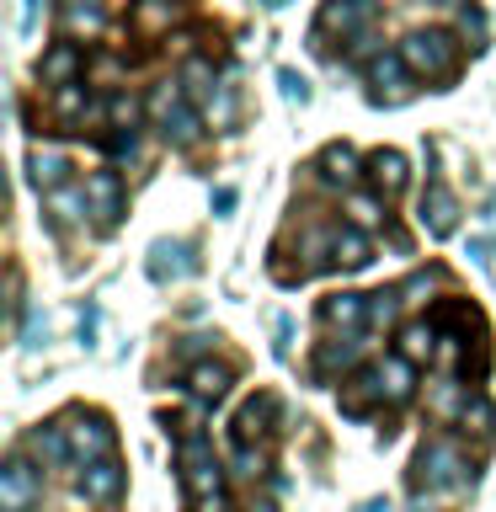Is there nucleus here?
<instances>
[{"label":"nucleus","instance_id":"obj_25","mask_svg":"<svg viewBox=\"0 0 496 512\" xmlns=\"http://www.w3.org/2000/svg\"><path fill=\"white\" fill-rule=\"evenodd\" d=\"M358 358H363V342H358V336H336V342H326V347L315 352V374H320V379H331L336 368L347 374V368L358 363Z\"/></svg>","mask_w":496,"mask_h":512},{"label":"nucleus","instance_id":"obj_38","mask_svg":"<svg viewBox=\"0 0 496 512\" xmlns=\"http://www.w3.org/2000/svg\"><path fill=\"white\" fill-rule=\"evenodd\" d=\"M278 86H283L288 102H310V80H304V75H294V70H278Z\"/></svg>","mask_w":496,"mask_h":512},{"label":"nucleus","instance_id":"obj_8","mask_svg":"<svg viewBox=\"0 0 496 512\" xmlns=\"http://www.w3.org/2000/svg\"><path fill=\"white\" fill-rule=\"evenodd\" d=\"M416 219H422V230H427L432 240H448V235L459 230V198H454V192H448L443 182H427Z\"/></svg>","mask_w":496,"mask_h":512},{"label":"nucleus","instance_id":"obj_37","mask_svg":"<svg viewBox=\"0 0 496 512\" xmlns=\"http://www.w3.org/2000/svg\"><path fill=\"white\" fill-rule=\"evenodd\" d=\"M459 27L470 32L475 48H486V16H480V6H464V11H459Z\"/></svg>","mask_w":496,"mask_h":512},{"label":"nucleus","instance_id":"obj_35","mask_svg":"<svg viewBox=\"0 0 496 512\" xmlns=\"http://www.w3.org/2000/svg\"><path fill=\"white\" fill-rule=\"evenodd\" d=\"M107 150L118 155V160H123V155L134 160V155H139V128H112V134H107Z\"/></svg>","mask_w":496,"mask_h":512},{"label":"nucleus","instance_id":"obj_23","mask_svg":"<svg viewBox=\"0 0 496 512\" xmlns=\"http://www.w3.org/2000/svg\"><path fill=\"white\" fill-rule=\"evenodd\" d=\"M182 272H192V251L182 240H155L150 246V278L166 283V278H182Z\"/></svg>","mask_w":496,"mask_h":512},{"label":"nucleus","instance_id":"obj_31","mask_svg":"<svg viewBox=\"0 0 496 512\" xmlns=\"http://www.w3.org/2000/svg\"><path fill=\"white\" fill-rule=\"evenodd\" d=\"M182 91L187 96H214V64L208 59H192L182 70Z\"/></svg>","mask_w":496,"mask_h":512},{"label":"nucleus","instance_id":"obj_27","mask_svg":"<svg viewBox=\"0 0 496 512\" xmlns=\"http://www.w3.org/2000/svg\"><path fill=\"white\" fill-rule=\"evenodd\" d=\"M374 400H384L379 395V379H374V368H363V374L352 379V390L342 395V411L347 416H368V411H374Z\"/></svg>","mask_w":496,"mask_h":512},{"label":"nucleus","instance_id":"obj_10","mask_svg":"<svg viewBox=\"0 0 496 512\" xmlns=\"http://www.w3.org/2000/svg\"><path fill=\"white\" fill-rule=\"evenodd\" d=\"M363 171H368V182H374V192L384 203H390L395 192H406V182H411V166H406V155H400V150H374L363 160Z\"/></svg>","mask_w":496,"mask_h":512},{"label":"nucleus","instance_id":"obj_40","mask_svg":"<svg viewBox=\"0 0 496 512\" xmlns=\"http://www.w3.org/2000/svg\"><path fill=\"white\" fill-rule=\"evenodd\" d=\"M91 336H96V310H86V315H80V342L91 347Z\"/></svg>","mask_w":496,"mask_h":512},{"label":"nucleus","instance_id":"obj_5","mask_svg":"<svg viewBox=\"0 0 496 512\" xmlns=\"http://www.w3.org/2000/svg\"><path fill=\"white\" fill-rule=\"evenodd\" d=\"M64 432H70V454L75 464L86 470V464H102V459H118V432L102 411H75L64 416Z\"/></svg>","mask_w":496,"mask_h":512},{"label":"nucleus","instance_id":"obj_7","mask_svg":"<svg viewBox=\"0 0 496 512\" xmlns=\"http://www.w3.org/2000/svg\"><path fill=\"white\" fill-rule=\"evenodd\" d=\"M86 208H91L96 230H118V219H123V182H118V171H91L86 176Z\"/></svg>","mask_w":496,"mask_h":512},{"label":"nucleus","instance_id":"obj_11","mask_svg":"<svg viewBox=\"0 0 496 512\" xmlns=\"http://www.w3.org/2000/svg\"><path fill=\"white\" fill-rule=\"evenodd\" d=\"M272 416H278V400H272V395H251L246 406L235 411V422H230L235 427V443L240 448H256L272 432Z\"/></svg>","mask_w":496,"mask_h":512},{"label":"nucleus","instance_id":"obj_26","mask_svg":"<svg viewBox=\"0 0 496 512\" xmlns=\"http://www.w3.org/2000/svg\"><path fill=\"white\" fill-rule=\"evenodd\" d=\"M86 107H91V91L86 86H64V91H54V102H48V112H54L59 128L86 123Z\"/></svg>","mask_w":496,"mask_h":512},{"label":"nucleus","instance_id":"obj_47","mask_svg":"<svg viewBox=\"0 0 496 512\" xmlns=\"http://www.w3.org/2000/svg\"><path fill=\"white\" fill-rule=\"evenodd\" d=\"M411 512H432V507H411Z\"/></svg>","mask_w":496,"mask_h":512},{"label":"nucleus","instance_id":"obj_46","mask_svg":"<svg viewBox=\"0 0 496 512\" xmlns=\"http://www.w3.org/2000/svg\"><path fill=\"white\" fill-rule=\"evenodd\" d=\"M262 6H272V11H278V6H288V0H262Z\"/></svg>","mask_w":496,"mask_h":512},{"label":"nucleus","instance_id":"obj_2","mask_svg":"<svg viewBox=\"0 0 496 512\" xmlns=\"http://www.w3.org/2000/svg\"><path fill=\"white\" fill-rule=\"evenodd\" d=\"M150 118L160 128V139L176 144V150H187V144L203 139V118H198V107H192V96L182 91V80H160L155 96H150Z\"/></svg>","mask_w":496,"mask_h":512},{"label":"nucleus","instance_id":"obj_30","mask_svg":"<svg viewBox=\"0 0 496 512\" xmlns=\"http://www.w3.org/2000/svg\"><path fill=\"white\" fill-rule=\"evenodd\" d=\"M438 283H443V272H438V267H427V272H411V278L400 283L395 294H400V304H427Z\"/></svg>","mask_w":496,"mask_h":512},{"label":"nucleus","instance_id":"obj_43","mask_svg":"<svg viewBox=\"0 0 496 512\" xmlns=\"http://www.w3.org/2000/svg\"><path fill=\"white\" fill-rule=\"evenodd\" d=\"M358 512H390V502H363Z\"/></svg>","mask_w":496,"mask_h":512},{"label":"nucleus","instance_id":"obj_32","mask_svg":"<svg viewBox=\"0 0 496 512\" xmlns=\"http://www.w3.org/2000/svg\"><path fill=\"white\" fill-rule=\"evenodd\" d=\"M48 208H54L59 219H80V214H91V208H86V192H70V187H64V192H48Z\"/></svg>","mask_w":496,"mask_h":512},{"label":"nucleus","instance_id":"obj_6","mask_svg":"<svg viewBox=\"0 0 496 512\" xmlns=\"http://www.w3.org/2000/svg\"><path fill=\"white\" fill-rule=\"evenodd\" d=\"M38 496H43L38 470H32L22 454L6 459V470H0V512H32V507H38Z\"/></svg>","mask_w":496,"mask_h":512},{"label":"nucleus","instance_id":"obj_39","mask_svg":"<svg viewBox=\"0 0 496 512\" xmlns=\"http://www.w3.org/2000/svg\"><path fill=\"white\" fill-rule=\"evenodd\" d=\"M395 304H400V294H368V320H390Z\"/></svg>","mask_w":496,"mask_h":512},{"label":"nucleus","instance_id":"obj_41","mask_svg":"<svg viewBox=\"0 0 496 512\" xmlns=\"http://www.w3.org/2000/svg\"><path fill=\"white\" fill-rule=\"evenodd\" d=\"M214 208L224 214V208H235V187H219V198H214Z\"/></svg>","mask_w":496,"mask_h":512},{"label":"nucleus","instance_id":"obj_16","mask_svg":"<svg viewBox=\"0 0 496 512\" xmlns=\"http://www.w3.org/2000/svg\"><path fill=\"white\" fill-rule=\"evenodd\" d=\"M368 262H374V246H368V235L358 230V224H347V230H336V235H331V267L363 272Z\"/></svg>","mask_w":496,"mask_h":512},{"label":"nucleus","instance_id":"obj_28","mask_svg":"<svg viewBox=\"0 0 496 512\" xmlns=\"http://www.w3.org/2000/svg\"><path fill=\"white\" fill-rule=\"evenodd\" d=\"M176 16H182V0H139L134 22H139L144 32H160V27H171Z\"/></svg>","mask_w":496,"mask_h":512},{"label":"nucleus","instance_id":"obj_18","mask_svg":"<svg viewBox=\"0 0 496 512\" xmlns=\"http://www.w3.org/2000/svg\"><path fill=\"white\" fill-rule=\"evenodd\" d=\"M27 176H32V187H43V192H64V182H70V155L32 150L27 155Z\"/></svg>","mask_w":496,"mask_h":512},{"label":"nucleus","instance_id":"obj_44","mask_svg":"<svg viewBox=\"0 0 496 512\" xmlns=\"http://www.w3.org/2000/svg\"><path fill=\"white\" fill-rule=\"evenodd\" d=\"M240 512H278L272 502H251V507H240Z\"/></svg>","mask_w":496,"mask_h":512},{"label":"nucleus","instance_id":"obj_9","mask_svg":"<svg viewBox=\"0 0 496 512\" xmlns=\"http://www.w3.org/2000/svg\"><path fill=\"white\" fill-rule=\"evenodd\" d=\"M75 491L80 502H96V507H112L123 496V464L118 459H102V464H86L75 475Z\"/></svg>","mask_w":496,"mask_h":512},{"label":"nucleus","instance_id":"obj_22","mask_svg":"<svg viewBox=\"0 0 496 512\" xmlns=\"http://www.w3.org/2000/svg\"><path fill=\"white\" fill-rule=\"evenodd\" d=\"M432 352H438V331H432L427 320H411V326H400V336H395V358H406V363L416 368V363H427Z\"/></svg>","mask_w":496,"mask_h":512},{"label":"nucleus","instance_id":"obj_15","mask_svg":"<svg viewBox=\"0 0 496 512\" xmlns=\"http://www.w3.org/2000/svg\"><path fill=\"white\" fill-rule=\"evenodd\" d=\"M320 320L347 336H358L368 326V294H331L326 304H320Z\"/></svg>","mask_w":496,"mask_h":512},{"label":"nucleus","instance_id":"obj_13","mask_svg":"<svg viewBox=\"0 0 496 512\" xmlns=\"http://www.w3.org/2000/svg\"><path fill=\"white\" fill-rule=\"evenodd\" d=\"M80 70H86V59H80L75 43H54V48L38 59V80H43V86H54V91L80 86Z\"/></svg>","mask_w":496,"mask_h":512},{"label":"nucleus","instance_id":"obj_24","mask_svg":"<svg viewBox=\"0 0 496 512\" xmlns=\"http://www.w3.org/2000/svg\"><path fill=\"white\" fill-rule=\"evenodd\" d=\"M320 176H326L331 187H358L363 166H358V155H352L347 144H326V150H320Z\"/></svg>","mask_w":496,"mask_h":512},{"label":"nucleus","instance_id":"obj_20","mask_svg":"<svg viewBox=\"0 0 496 512\" xmlns=\"http://www.w3.org/2000/svg\"><path fill=\"white\" fill-rule=\"evenodd\" d=\"M368 86H374V96H379V102H384V91H390V96H400V91H406V59H400V48H395V54H374V59H368Z\"/></svg>","mask_w":496,"mask_h":512},{"label":"nucleus","instance_id":"obj_14","mask_svg":"<svg viewBox=\"0 0 496 512\" xmlns=\"http://www.w3.org/2000/svg\"><path fill=\"white\" fill-rule=\"evenodd\" d=\"M59 27L64 38H96L107 27V6L102 0H59Z\"/></svg>","mask_w":496,"mask_h":512},{"label":"nucleus","instance_id":"obj_45","mask_svg":"<svg viewBox=\"0 0 496 512\" xmlns=\"http://www.w3.org/2000/svg\"><path fill=\"white\" fill-rule=\"evenodd\" d=\"M486 224H491V230H496V192H491V208H486Z\"/></svg>","mask_w":496,"mask_h":512},{"label":"nucleus","instance_id":"obj_42","mask_svg":"<svg viewBox=\"0 0 496 512\" xmlns=\"http://www.w3.org/2000/svg\"><path fill=\"white\" fill-rule=\"evenodd\" d=\"M32 16H38V0H27V11H22V27H32Z\"/></svg>","mask_w":496,"mask_h":512},{"label":"nucleus","instance_id":"obj_21","mask_svg":"<svg viewBox=\"0 0 496 512\" xmlns=\"http://www.w3.org/2000/svg\"><path fill=\"white\" fill-rule=\"evenodd\" d=\"M374 379H379V395L390 406H406L411 390H416V368L406 358H390V363H374Z\"/></svg>","mask_w":496,"mask_h":512},{"label":"nucleus","instance_id":"obj_36","mask_svg":"<svg viewBox=\"0 0 496 512\" xmlns=\"http://www.w3.org/2000/svg\"><path fill=\"white\" fill-rule=\"evenodd\" d=\"M267 470V459H262V448H235V475H246V480H256Z\"/></svg>","mask_w":496,"mask_h":512},{"label":"nucleus","instance_id":"obj_33","mask_svg":"<svg viewBox=\"0 0 496 512\" xmlns=\"http://www.w3.org/2000/svg\"><path fill=\"white\" fill-rule=\"evenodd\" d=\"M347 214H352V224H384V198H352Z\"/></svg>","mask_w":496,"mask_h":512},{"label":"nucleus","instance_id":"obj_4","mask_svg":"<svg viewBox=\"0 0 496 512\" xmlns=\"http://www.w3.org/2000/svg\"><path fill=\"white\" fill-rule=\"evenodd\" d=\"M176 464H182V491L192 496V502H219V491H224V470H219V459H214V443H208V432L192 427L182 448H176Z\"/></svg>","mask_w":496,"mask_h":512},{"label":"nucleus","instance_id":"obj_12","mask_svg":"<svg viewBox=\"0 0 496 512\" xmlns=\"http://www.w3.org/2000/svg\"><path fill=\"white\" fill-rule=\"evenodd\" d=\"M368 16H374V0H326V11H320L315 32L326 38V32H342V38H358L368 27Z\"/></svg>","mask_w":496,"mask_h":512},{"label":"nucleus","instance_id":"obj_17","mask_svg":"<svg viewBox=\"0 0 496 512\" xmlns=\"http://www.w3.org/2000/svg\"><path fill=\"white\" fill-rule=\"evenodd\" d=\"M230 384H235V374L224 363H192L187 368V390L203 400V406H219L224 395H230Z\"/></svg>","mask_w":496,"mask_h":512},{"label":"nucleus","instance_id":"obj_19","mask_svg":"<svg viewBox=\"0 0 496 512\" xmlns=\"http://www.w3.org/2000/svg\"><path fill=\"white\" fill-rule=\"evenodd\" d=\"M27 454H38L43 464H70V432H64V422H43L27 432Z\"/></svg>","mask_w":496,"mask_h":512},{"label":"nucleus","instance_id":"obj_34","mask_svg":"<svg viewBox=\"0 0 496 512\" xmlns=\"http://www.w3.org/2000/svg\"><path fill=\"white\" fill-rule=\"evenodd\" d=\"M107 112H112V128H134V118H139V102H134L128 91H118V96L107 102Z\"/></svg>","mask_w":496,"mask_h":512},{"label":"nucleus","instance_id":"obj_29","mask_svg":"<svg viewBox=\"0 0 496 512\" xmlns=\"http://www.w3.org/2000/svg\"><path fill=\"white\" fill-rule=\"evenodd\" d=\"M459 427L464 432H480V438H491V427H496V411H491V400L486 395H470V400H464V411H459Z\"/></svg>","mask_w":496,"mask_h":512},{"label":"nucleus","instance_id":"obj_1","mask_svg":"<svg viewBox=\"0 0 496 512\" xmlns=\"http://www.w3.org/2000/svg\"><path fill=\"white\" fill-rule=\"evenodd\" d=\"M475 480V464L470 454H464L459 443H448V438H432L416 448V459H411V486L416 491H464Z\"/></svg>","mask_w":496,"mask_h":512},{"label":"nucleus","instance_id":"obj_3","mask_svg":"<svg viewBox=\"0 0 496 512\" xmlns=\"http://www.w3.org/2000/svg\"><path fill=\"white\" fill-rule=\"evenodd\" d=\"M400 59H406V70L416 80H454L459 75V43L454 32H411V38H400Z\"/></svg>","mask_w":496,"mask_h":512}]
</instances>
